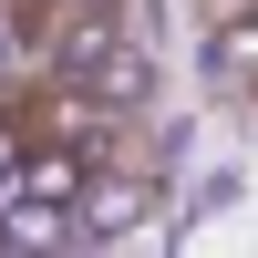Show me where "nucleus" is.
Segmentation results:
<instances>
[{
    "instance_id": "obj_3",
    "label": "nucleus",
    "mask_w": 258,
    "mask_h": 258,
    "mask_svg": "<svg viewBox=\"0 0 258 258\" xmlns=\"http://www.w3.org/2000/svg\"><path fill=\"white\" fill-rule=\"evenodd\" d=\"M145 207H155L145 176H93V186H83V238H135Z\"/></svg>"
},
{
    "instance_id": "obj_4",
    "label": "nucleus",
    "mask_w": 258,
    "mask_h": 258,
    "mask_svg": "<svg viewBox=\"0 0 258 258\" xmlns=\"http://www.w3.org/2000/svg\"><path fill=\"white\" fill-rule=\"evenodd\" d=\"M11 176H21V114H0V197H11Z\"/></svg>"
},
{
    "instance_id": "obj_1",
    "label": "nucleus",
    "mask_w": 258,
    "mask_h": 258,
    "mask_svg": "<svg viewBox=\"0 0 258 258\" xmlns=\"http://www.w3.org/2000/svg\"><path fill=\"white\" fill-rule=\"evenodd\" d=\"M41 83L93 93V103H114V114H135V103L155 93V62H145L135 21H114V11H62L52 41H41Z\"/></svg>"
},
{
    "instance_id": "obj_5",
    "label": "nucleus",
    "mask_w": 258,
    "mask_h": 258,
    "mask_svg": "<svg viewBox=\"0 0 258 258\" xmlns=\"http://www.w3.org/2000/svg\"><path fill=\"white\" fill-rule=\"evenodd\" d=\"M227 62H238V73H258V21H227Z\"/></svg>"
},
{
    "instance_id": "obj_2",
    "label": "nucleus",
    "mask_w": 258,
    "mask_h": 258,
    "mask_svg": "<svg viewBox=\"0 0 258 258\" xmlns=\"http://www.w3.org/2000/svg\"><path fill=\"white\" fill-rule=\"evenodd\" d=\"M103 165L93 155H73V145H31L21 135V176H11V197H31V207H73L83 217V186H93Z\"/></svg>"
}]
</instances>
